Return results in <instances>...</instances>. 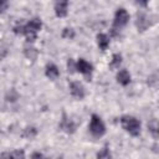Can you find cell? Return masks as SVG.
<instances>
[{"label":"cell","mask_w":159,"mask_h":159,"mask_svg":"<svg viewBox=\"0 0 159 159\" xmlns=\"http://www.w3.org/2000/svg\"><path fill=\"white\" fill-rule=\"evenodd\" d=\"M120 124L122 127L132 135L137 137L139 135L140 133V122L135 118V117H132V116H123L120 118Z\"/></svg>","instance_id":"1"},{"label":"cell","mask_w":159,"mask_h":159,"mask_svg":"<svg viewBox=\"0 0 159 159\" xmlns=\"http://www.w3.org/2000/svg\"><path fill=\"white\" fill-rule=\"evenodd\" d=\"M89 132H91L94 137H102V135L106 133V125H104L103 120H102L97 114H92V117H91Z\"/></svg>","instance_id":"2"},{"label":"cell","mask_w":159,"mask_h":159,"mask_svg":"<svg viewBox=\"0 0 159 159\" xmlns=\"http://www.w3.org/2000/svg\"><path fill=\"white\" fill-rule=\"evenodd\" d=\"M128 20H129V14L127 12V10H125V9L120 7V9H118V10L116 11V14H114L113 27L119 30L120 27H123V26H125V25H127Z\"/></svg>","instance_id":"3"},{"label":"cell","mask_w":159,"mask_h":159,"mask_svg":"<svg viewBox=\"0 0 159 159\" xmlns=\"http://www.w3.org/2000/svg\"><path fill=\"white\" fill-rule=\"evenodd\" d=\"M76 68L78 72H81L83 76L87 77V81H89L91 78V75H92V71H93V67L89 62H87L86 60L83 58H80L77 62H76Z\"/></svg>","instance_id":"4"},{"label":"cell","mask_w":159,"mask_h":159,"mask_svg":"<svg viewBox=\"0 0 159 159\" xmlns=\"http://www.w3.org/2000/svg\"><path fill=\"white\" fill-rule=\"evenodd\" d=\"M58 128L61 130H63L65 133H67V134H72L76 130V123L72 119H70L66 114H62V119L58 124Z\"/></svg>","instance_id":"5"},{"label":"cell","mask_w":159,"mask_h":159,"mask_svg":"<svg viewBox=\"0 0 159 159\" xmlns=\"http://www.w3.org/2000/svg\"><path fill=\"white\" fill-rule=\"evenodd\" d=\"M70 92L73 97L78 98V99H82L86 94L84 92V87L80 83V82H71L70 83Z\"/></svg>","instance_id":"6"},{"label":"cell","mask_w":159,"mask_h":159,"mask_svg":"<svg viewBox=\"0 0 159 159\" xmlns=\"http://www.w3.org/2000/svg\"><path fill=\"white\" fill-rule=\"evenodd\" d=\"M41 26H42L41 20L37 19V17H35V19L30 20V21L25 25V27H26V34H37V31L41 29ZM26 34H25V35H26Z\"/></svg>","instance_id":"7"},{"label":"cell","mask_w":159,"mask_h":159,"mask_svg":"<svg viewBox=\"0 0 159 159\" xmlns=\"http://www.w3.org/2000/svg\"><path fill=\"white\" fill-rule=\"evenodd\" d=\"M135 25H137V29H138L139 31H145V30L149 27L150 22H149V19L147 17V15L140 12V14H138V15H137Z\"/></svg>","instance_id":"8"},{"label":"cell","mask_w":159,"mask_h":159,"mask_svg":"<svg viewBox=\"0 0 159 159\" xmlns=\"http://www.w3.org/2000/svg\"><path fill=\"white\" fill-rule=\"evenodd\" d=\"M68 10V1H57L55 4V12L58 17H65Z\"/></svg>","instance_id":"9"},{"label":"cell","mask_w":159,"mask_h":159,"mask_svg":"<svg viewBox=\"0 0 159 159\" xmlns=\"http://www.w3.org/2000/svg\"><path fill=\"white\" fill-rule=\"evenodd\" d=\"M45 75L50 78V80H56L58 76H60V71L57 68L56 65L53 63H47L46 65V68H45Z\"/></svg>","instance_id":"10"},{"label":"cell","mask_w":159,"mask_h":159,"mask_svg":"<svg viewBox=\"0 0 159 159\" xmlns=\"http://www.w3.org/2000/svg\"><path fill=\"white\" fill-rule=\"evenodd\" d=\"M117 81L118 83H120L122 86H127L130 83V75L127 70H120L117 73Z\"/></svg>","instance_id":"11"},{"label":"cell","mask_w":159,"mask_h":159,"mask_svg":"<svg viewBox=\"0 0 159 159\" xmlns=\"http://www.w3.org/2000/svg\"><path fill=\"white\" fill-rule=\"evenodd\" d=\"M97 43H98V47L102 50V51H106L108 45H109V39L106 34H98L97 35Z\"/></svg>","instance_id":"12"},{"label":"cell","mask_w":159,"mask_h":159,"mask_svg":"<svg viewBox=\"0 0 159 159\" xmlns=\"http://www.w3.org/2000/svg\"><path fill=\"white\" fill-rule=\"evenodd\" d=\"M36 134H37V129L35 127H26L22 132V137L24 138H30V139L36 137Z\"/></svg>","instance_id":"13"},{"label":"cell","mask_w":159,"mask_h":159,"mask_svg":"<svg viewBox=\"0 0 159 159\" xmlns=\"http://www.w3.org/2000/svg\"><path fill=\"white\" fill-rule=\"evenodd\" d=\"M24 53H25V56L27 57V58H30V60H36V57H37V55H39V52H37V50L36 48H34V47H26L25 50H24Z\"/></svg>","instance_id":"14"},{"label":"cell","mask_w":159,"mask_h":159,"mask_svg":"<svg viewBox=\"0 0 159 159\" xmlns=\"http://www.w3.org/2000/svg\"><path fill=\"white\" fill-rule=\"evenodd\" d=\"M111 158H112V154H111L108 147H104L103 149H101L97 153V159H111Z\"/></svg>","instance_id":"15"},{"label":"cell","mask_w":159,"mask_h":159,"mask_svg":"<svg viewBox=\"0 0 159 159\" xmlns=\"http://www.w3.org/2000/svg\"><path fill=\"white\" fill-rule=\"evenodd\" d=\"M120 63H122V56L119 53H114L113 57H112V61H111L109 67L111 68H117V67H119Z\"/></svg>","instance_id":"16"},{"label":"cell","mask_w":159,"mask_h":159,"mask_svg":"<svg viewBox=\"0 0 159 159\" xmlns=\"http://www.w3.org/2000/svg\"><path fill=\"white\" fill-rule=\"evenodd\" d=\"M17 98H19V94H17V92H16L15 89H10V91L6 93V96H5V99H6L7 102H15Z\"/></svg>","instance_id":"17"},{"label":"cell","mask_w":159,"mask_h":159,"mask_svg":"<svg viewBox=\"0 0 159 159\" xmlns=\"http://www.w3.org/2000/svg\"><path fill=\"white\" fill-rule=\"evenodd\" d=\"M62 37H63V39H70V40H72V39L75 37V31H73V29H71V27H65V29L62 30Z\"/></svg>","instance_id":"18"},{"label":"cell","mask_w":159,"mask_h":159,"mask_svg":"<svg viewBox=\"0 0 159 159\" xmlns=\"http://www.w3.org/2000/svg\"><path fill=\"white\" fill-rule=\"evenodd\" d=\"M10 154H11V159H25V152L22 149L14 150Z\"/></svg>","instance_id":"19"},{"label":"cell","mask_w":159,"mask_h":159,"mask_svg":"<svg viewBox=\"0 0 159 159\" xmlns=\"http://www.w3.org/2000/svg\"><path fill=\"white\" fill-rule=\"evenodd\" d=\"M12 31H14L16 35H25V34H26V27L22 26V25H16V26H14Z\"/></svg>","instance_id":"20"},{"label":"cell","mask_w":159,"mask_h":159,"mask_svg":"<svg viewBox=\"0 0 159 159\" xmlns=\"http://www.w3.org/2000/svg\"><path fill=\"white\" fill-rule=\"evenodd\" d=\"M76 70H77V68H76L75 61H73L72 58H70V60L67 61V71H68V73H73Z\"/></svg>","instance_id":"21"},{"label":"cell","mask_w":159,"mask_h":159,"mask_svg":"<svg viewBox=\"0 0 159 159\" xmlns=\"http://www.w3.org/2000/svg\"><path fill=\"white\" fill-rule=\"evenodd\" d=\"M31 159H47V158H45L41 153H39V152H35V153H32V155H31Z\"/></svg>","instance_id":"22"},{"label":"cell","mask_w":159,"mask_h":159,"mask_svg":"<svg viewBox=\"0 0 159 159\" xmlns=\"http://www.w3.org/2000/svg\"><path fill=\"white\" fill-rule=\"evenodd\" d=\"M7 5H9V4H7L6 1L1 2V6H0V11H1V12H4V11L6 10V7H7Z\"/></svg>","instance_id":"23"},{"label":"cell","mask_w":159,"mask_h":159,"mask_svg":"<svg viewBox=\"0 0 159 159\" xmlns=\"http://www.w3.org/2000/svg\"><path fill=\"white\" fill-rule=\"evenodd\" d=\"M0 159H11V154L5 152V153L1 154V158H0Z\"/></svg>","instance_id":"24"},{"label":"cell","mask_w":159,"mask_h":159,"mask_svg":"<svg viewBox=\"0 0 159 159\" xmlns=\"http://www.w3.org/2000/svg\"><path fill=\"white\" fill-rule=\"evenodd\" d=\"M158 133H159V127H158Z\"/></svg>","instance_id":"25"}]
</instances>
